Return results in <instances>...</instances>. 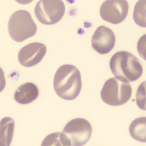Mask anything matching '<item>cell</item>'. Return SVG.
<instances>
[{"label": "cell", "instance_id": "obj_3", "mask_svg": "<svg viewBox=\"0 0 146 146\" xmlns=\"http://www.w3.org/2000/svg\"><path fill=\"white\" fill-rule=\"evenodd\" d=\"M8 30L12 38L20 42L35 35L37 26L30 12L25 10H19L10 17Z\"/></svg>", "mask_w": 146, "mask_h": 146}, {"label": "cell", "instance_id": "obj_10", "mask_svg": "<svg viewBox=\"0 0 146 146\" xmlns=\"http://www.w3.org/2000/svg\"><path fill=\"white\" fill-rule=\"evenodd\" d=\"M39 94V89L35 84L27 83L17 88L14 93V99L19 104H27L36 100Z\"/></svg>", "mask_w": 146, "mask_h": 146}, {"label": "cell", "instance_id": "obj_5", "mask_svg": "<svg viewBox=\"0 0 146 146\" xmlns=\"http://www.w3.org/2000/svg\"><path fill=\"white\" fill-rule=\"evenodd\" d=\"M35 15L42 24L51 25L59 22L64 16L65 7L62 1H40L35 8Z\"/></svg>", "mask_w": 146, "mask_h": 146}, {"label": "cell", "instance_id": "obj_14", "mask_svg": "<svg viewBox=\"0 0 146 146\" xmlns=\"http://www.w3.org/2000/svg\"><path fill=\"white\" fill-rule=\"evenodd\" d=\"M133 18L138 25L146 27V1H139L137 3L134 8Z\"/></svg>", "mask_w": 146, "mask_h": 146}, {"label": "cell", "instance_id": "obj_6", "mask_svg": "<svg viewBox=\"0 0 146 146\" xmlns=\"http://www.w3.org/2000/svg\"><path fill=\"white\" fill-rule=\"evenodd\" d=\"M62 132L70 141L71 146H82L91 138L92 127L86 119L77 118L68 122Z\"/></svg>", "mask_w": 146, "mask_h": 146}, {"label": "cell", "instance_id": "obj_9", "mask_svg": "<svg viewBox=\"0 0 146 146\" xmlns=\"http://www.w3.org/2000/svg\"><path fill=\"white\" fill-rule=\"evenodd\" d=\"M116 37L113 31L104 26L99 27L92 38V48L101 54H107L114 47Z\"/></svg>", "mask_w": 146, "mask_h": 146}, {"label": "cell", "instance_id": "obj_15", "mask_svg": "<svg viewBox=\"0 0 146 146\" xmlns=\"http://www.w3.org/2000/svg\"><path fill=\"white\" fill-rule=\"evenodd\" d=\"M145 82L142 83L138 88L136 94V102L141 110H145Z\"/></svg>", "mask_w": 146, "mask_h": 146}, {"label": "cell", "instance_id": "obj_8", "mask_svg": "<svg viewBox=\"0 0 146 146\" xmlns=\"http://www.w3.org/2000/svg\"><path fill=\"white\" fill-rule=\"evenodd\" d=\"M46 52V48L44 44L39 42L31 43L20 49L18 54V60L23 66L31 67L39 64Z\"/></svg>", "mask_w": 146, "mask_h": 146}, {"label": "cell", "instance_id": "obj_12", "mask_svg": "<svg viewBox=\"0 0 146 146\" xmlns=\"http://www.w3.org/2000/svg\"><path fill=\"white\" fill-rule=\"evenodd\" d=\"M146 117L135 119L129 127V131L132 138L137 141L145 143L146 141Z\"/></svg>", "mask_w": 146, "mask_h": 146}, {"label": "cell", "instance_id": "obj_7", "mask_svg": "<svg viewBox=\"0 0 146 146\" xmlns=\"http://www.w3.org/2000/svg\"><path fill=\"white\" fill-rule=\"evenodd\" d=\"M129 4L126 1H106L101 5L100 16L103 20L117 24L124 21L127 17Z\"/></svg>", "mask_w": 146, "mask_h": 146}, {"label": "cell", "instance_id": "obj_11", "mask_svg": "<svg viewBox=\"0 0 146 146\" xmlns=\"http://www.w3.org/2000/svg\"><path fill=\"white\" fill-rule=\"evenodd\" d=\"M15 123L13 119L5 117L1 122V145L9 146L11 144L14 133Z\"/></svg>", "mask_w": 146, "mask_h": 146}, {"label": "cell", "instance_id": "obj_1", "mask_svg": "<svg viewBox=\"0 0 146 146\" xmlns=\"http://www.w3.org/2000/svg\"><path fill=\"white\" fill-rule=\"evenodd\" d=\"M54 88L60 97L67 100L76 99L82 88L81 75L78 69L71 64L60 67L54 77Z\"/></svg>", "mask_w": 146, "mask_h": 146}, {"label": "cell", "instance_id": "obj_13", "mask_svg": "<svg viewBox=\"0 0 146 146\" xmlns=\"http://www.w3.org/2000/svg\"><path fill=\"white\" fill-rule=\"evenodd\" d=\"M42 146H71L69 139L63 132L53 133L48 135L43 141Z\"/></svg>", "mask_w": 146, "mask_h": 146}, {"label": "cell", "instance_id": "obj_2", "mask_svg": "<svg viewBox=\"0 0 146 146\" xmlns=\"http://www.w3.org/2000/svg\"><path fill=\"white\" fill-rule=\"evenodd\" d=\"M110 66L116 78L126 83L136 81L143 74L142 66L139 60L126 51L115 53L111 58Z\"/></svg>", "mask_w": 146, "mask_h": 146}, {"label": "cell", "instance_id": "obj_4", "mask_svg": "<svg viewBox=\"0 0 146 146\" xmlns=\"http://www.w3.org/2000/svg\"><path fill=\"white\" fill-rule=\"evenodd\" d=\"M132 92V88L129 83L112 78L104 83L100 96L105 103L116 106L127 102L131 97Z\"/></svg>", "mask_w": 146, "mask_h": 146}]
</instances>
